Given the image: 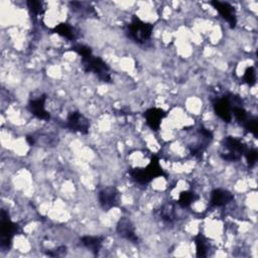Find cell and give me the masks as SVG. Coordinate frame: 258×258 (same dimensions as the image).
I'll use <instances>...</instances> for the list:
<instances>
[{"label":"cell","instance_id":"ac0fdd59","mask_svg":"<svg viewBox=\"0 0 258 258\" xmlns=\"http://www.w3.org/2000/svg\"><path fill=\"white\" fill-rule=\"evenodd\" d=\"M28 4V7L30 9V11L33 13V14H39L41 13V10H42V3L39 2V1H29L27 2Z\"/></svg>","mask_w":258,"mask_h":258},{"label":"cell","instance_id":"30bf717a","mask_svg":"<svg viewBox=\"0 0 258 258\" xmlns=\"http://www.w3.org/2000/svg\"><path fill=\"white\" fill-rule=\"evenodd\" d=\"M117 231L122 237H124L127 240H130L131 242L135 243L138 240L132 223L126 218H122L120 220V222L118 223V226H117Z\"/></svg>","mask_w":258,"mask_h":258},{"label":"cell","instance_id":"9a60e30c","mask_svg":"<svg viewBox=\"0 0 258 258\" xmlns=\"http://www.w3.org/2000/svg\"><path fill=\"white\" fill-rule=\"evenodd\" d=\"M54 31H56V33L62 35L66 38H69V39L75 38V34H76L74 28L66 23H62V24H59L58 26H56L54 28Z\"/></svg>","mask_w":258,"mask_h":258},{"label":"cell","instance_id":"8fae6325","mask_svg":"<svg viewBox=\"0 0 258 258\" xmlns=\"http://www.w3.org/2000/svg\"><path fill=\"white\" fill-rule=\"evenodd\" d=\"M164 116H165V113L161 109H156V108L149 109L145 113L146 122L152 130H157L160 127L161 121L164 118Z\"/></svg>","mask_w":258,"mask_h":258},{"label":"cell","instance_id":"6da1fadb","mask_svg":"<svg viewBox=\"0 0 258 258\" xmlns=\"http://www.w3.org/2000/svg\"><path fill=\"white\" fill-rule=\"evenodd\" d=\"M153 26L134 17L128 24V35L137 43L146 42L152 34Z\"/></svg>","mask_w":258,"mask_h":258},{"label":"cell","instance_id":"277c9868","mask_svg":"<svg viewBox=\"0 0 258 258\" xmlns=\"http://www.w3.org/2000/svg\"><path fill=\"white\" fill-rule=\"evenodd\" d=\"M17 232V225L12 223L6 213L1 212V247L9 248L13 236Z\"/></svg>","mask_w":258,"mask_h":258},{"label":"cell","instance_id":"ba28073f","mask_svg":"<svg viewBox=\"0 0 258 258\" xmlns=\"http://www.w3.org/2000/svg\"><path fill=\"white\" fill-rule=\"evenodd\" d=\"M214 109L216 114L226 122H230L232 119V103L228 97L221 98L217 100L214 104Z\"/></svg>","mask_w":258,"mask_h":258},{"label":"cell","instance_id":"9c48e42d","mask_svg":"<svg viewBox=\"0 0 258 258\" xmlns=\"http://www.w3.org/2000/svg\"><path fill=\"white\" fill-rule=\"evenodd\" d=\"M234 199L232 192L223 188H216L212 191L210 198L211 207H224L231 203Z\"/></svg>","mask_w":258,"mask_h":258},{"label":"cell","instance_id":"7c38bea8","mask_svg":"<svg viewBox=\"0 0 258 258\" xmlns=\"http://www.w3.org/2000/svg\"><path fill=\"white\" fill-rule=\"evenodd\" d=\"M44 104H45V96L39 97L35 100H32L29 103L30 112L39 119H48L49 114L46 112Z\"/></svg>","mask_w":258,"mask_h":258},{"label":"cell","instance_id":"5b68a950","mask_svg":"<svg viewBox=\"0 0 258 258\" xmlns=\"http://www.w3.org/2000/svg\"><path fill=\"white\" fill-rule=\"evenodd\" d=\"M118 198L119 192L113 186L105 187L99 192V203L106 210L116 207L118 205Z\"/></svg>","mask_w":258,"mask_h":258},{"label":"cell","instance_id":"4fadbf2b","mask_svg":"<svg viewBox=\"0 0 258 258\" xmlns=\"http://www.w3.org/2000/svg\"><path fill=\"white\" fill-rule=\"evenodd\" d=\"M82 243L91 251H99L102 246V238L96 236H86L82 238Z\"/></svg>","mask_w":258,"mask_h":258},{"label":"cell","instance_id":"e0dca14e","mask_svg":"<svg viewBox=\"0 0 258 258\" xmlns=\"http://www.w3.org/2000/svg\"><path fill=\"white\" fill-rule=\"evenodd\" d=\"M243 79H244V82H246L250 86L253 85L256 82V73H255V71H254V69L252 67L248 68L245 71Z\"/></svg>","mask_w":258,"mask_h":258},{"label":"cell","instance_id":"2e32d148","mask_svg":"<svg viewBox=\"0 0 258 258\" xmlns=\"http://www.w3.org/2000/svg\"><path fill=\"white\" fill-rule=\"evenodd\" d=\"M196 247H197L198 256H207V252L209 250V244L203 236L199 235L196 237Z\"/></svg>","mask_w":258,"mask_h":258},{"label":"cell","instance_id":"52a82bcc","mask_svg":"<svg viewBox=\"0 0 258 258\" xmlns=\"http://www.w3.org/2000/svg\"><path fill=\"white\" fill-rule=\"evenodd\" d=\"M68 126L70 129L74 131H78L81 133H88L89 131V120L79 112H73L68 117Z\"/></svg>","mask_w":258,"mask_h":258},{"label":"cell","instance_id":"8992f818","mask_svg":"<svg viewBox=\"0 0 258 258\" xmlns=\"http://www.w3.org/2000/svg\"><path fill=\"white\" fill-rule=\"evenodd\" d=\"M211 4L216 8V10L220 13V15L230 24L231 27H235L237 23V18L235 14L234 7L228 2L222 1H212Z\"/></svg>","mask_w":258,"mask_h":258},{"label":"cell","instance_id":"3957f363","mask_svg":"<svg viewBox=\"0 0 258 258\" xmlns=\"http://www.w3.org/2000/svg\"><path fill=\"white\" fill-rule=\"evenodd\" d=\"M223 147L226 150L225 153H223V158L225 160H230V161H234L239 159L245 150V146L244 144L237 138L234 137H226L223 140Z\"/></svg>","mask_w":258,"mask_h":258},{"label":"cell","instance_id":"5bb4252c","mask_svg":"<svg viewBox=\"0 0 258 258\" xmlns=\"http://www.w3.org/2000/svg\"><path fill=\"white\" fill-rule=\"evenodd\" d=\"M198 199H199V197L196 192H194V191H184V192L180 194L177 203L182 208H185V207H188L192 202H195Z\"/></svg>","mask_w":258,"mask_h":258},{"label":"cell","instance_id":"7a4b0ae2","mask_svg":"<svg viewBox=\"0 0 258 258\" xmlns=\"http://www.w3.org/2000/svg\"><path fill=\"white\" fill-rule=\"evenodd\" d=\"M162 169L158 164V160L156 158L152 159L150 164L146 168L133 169L130 171V175L132 179H134L138 183H147L155 176L161 175Z\"/></svg>","mask_w":258,"mask_h":258}]
</instances>
